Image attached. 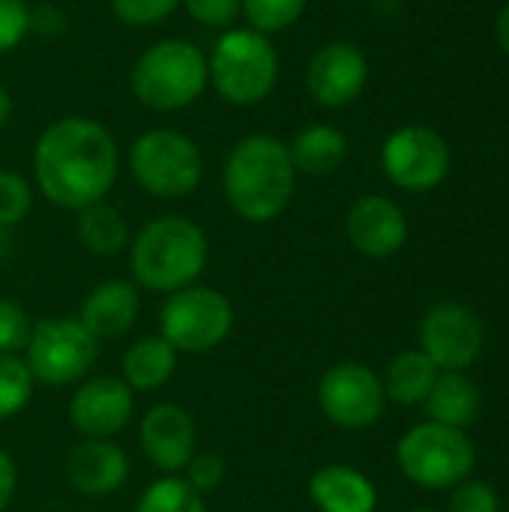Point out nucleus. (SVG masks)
Instances as JSON below:
<instances>
[{
  "label": "nucleus",
  "instance_id": "nucleus-1",
  "mask_svg": "<svg viewBox=\"0 0 509 512\" xmlns=\"http://www.w3.org/2000/svg\"><path fill=\"white\" fill-rule=\"evenodd\" d=\"M120 171L114 135L90 117H60L36 141L33 177L60 210H84L105 201Z\"/></svg>",
  "mask_w": 509,
  "mask_h": 512
},
{
  "label": "nucleus",
  "instance_id": "nucleus-2",
  "mask_svg": "<svg viewBox=\"0 0 509 512\" xmlns=\"http://www.w3.org/2000/svg\"><path fill=\"white\" fill-rule=\"evenodd\" d=\"M222 186L231 210L246 222L279 219L297 186V168L288 144L276 135H246L237 141L222 168Z\"/></svg>",
  "mask_w": 509,
  "mask_h": 512
},
{
  "label": "nucleus",
  "instance_id": "nucleus-3",
  "mask_svg": "<svg viewBox=\"0 0 509 512\" xmlns=\"http://www.w3.org/2000/svg\"><path fill=\"white\" fill-rule=\"evenodd\" d=\"M210 255L207 234L186 216H159L147 222L129 249V267L141 288L174 294L195 285Z\"/></svg>",
  "mask_w": 509,
  "mask_h": 512
},
{
  "label": "nucleus",
  "instance_id": "nucleus-4",
  "mask_svg": "<svg viewBox=\"0 0 509 512\" xmlns=\"http://www.w3.org/2000/svg\"><path fill=\"white\" fill-rule=\"evenodd\" d=\"M207 81L231 105H258L279 81V54L264 33L228 27L207 57Z\"/></svg>",
  "mask_w": 509,
  "mask_h": 512
},
{
  "label": "nucleus",
  "instance_id": "nucleus-5",
  "mask_svg": "<svg viewBox=\"0 0 509 512\" xmlns=\"http://www.w3.org/2000/svg\"><path fill=\"white\" fill-rule=\"evenodd\" d=\"M129 87L153 111H180L207 87V57L189 39H162L132 63Z\"/></svg>",
  "mask_w": 509,
  "mask_h": 512
},
{
  "label": "nucleus",
  "instance_id": "nucleus-6",
  "mask_svg": "<svg viewBox=\"0 0 509 512\" xmlns=\"http://www.w3.org/2000/svg\"><path fill=\"white\" fill-rule=\"evenodd\" d=\"M129 171L153 198H186L204 177V156L177 129H147L129 147Z\"/></svg>",
  "mask_w": 509,
  "mask_h": 512
},
{
  "label": "nucleus",
  "instance_id": "nucleus-7",
  "mask_svg": "<svg viewBox=\"0 0 509 512\" xmlns=\"http://www.w3.org/2000/svg\"><path fill=\"white\" fill-rule=\"evenodd\" d=\"M234 327L231 300L207 285H189L174 294L159 309V336L177 354H207L219 348Z\"/></svg>",
  "mask_w": 509,
  "mask_h": 512
},
{
  "label": "nucleus",
  "instance_id": "nucleus-8",
  "mask_svg": "<svg viewBox=\"0 0 509 512\" xmlns=\"http://www.w3.org/2000/svg\"><path fill=\"white\" fill-rule=\"evenodd\" d=\"M396 462L411 483L423 489H450L468 480L474 468V444L462 429L429 420L402 435Z\"/></svg>",
  "mask_w": 509,
  "mask_h": 512
},
{
  "label": "nucleus",
  "instance_id": "nucleus-9",
  "mask_svg": "<svg viewBox=\"0 0 509 512\" xmlns=\"http://www.w3.org/2000/svg\"><path fill=\"white\" fill-rule=\"evenodd\" d=\"M24 354L33 381L48 387H66L81 381L93 369L99 342L78 318L60 315L33 324Z\"/></svg>",
  "mask_w": 509,
  "mask_h": 512
},
{
  "label": "nucleus",
  "instance_id": "nucleus-10",
  "mask_svg": "<svg viewBox=\"0 0 509 512\" xmlns=\"http://www.w3.org/2000/svg\"><path fill=\"white\" fill-rule=\"evenodd\" d=\"M381 165L399 189L429 192L450 174V144L429 126H402L384 141Z\"/></svg>",
  "mask_w": 509,
  "mask_h": 512
},
{
  "label": "nucleus",
  "instance_id": "nucleus-11",
  "mask_svg": "<svg viewBox=\"0 0 509 512\" xmlns=\"http://www.w3.org/2000/svg\"><path fill=\"white\" fill-rule=\"evenodd\" d=\"M318 405L324 417L342 429H369L381 420L387 393L369 366L339 363L324 372L318 384Z\"/></svg>",
  "mask_w": 509,
  "mask_h": 512
},
{
  "label": "nucleus",
  "instance_id": "nucleus-12",
  "mask_svg": "<svg viewBox=\"0 0 509 512\" xmlns=\"http://www.w3.org/2000/svg\"><path fill=\"white\" fill-rule=\"evenodd\" d=\"M420 351L444 372L468 369L483 351L480 318L459 303L435 306L420 324Z\"/></svg>",
  "mask_w": 509,
  "mask_h": 512
},
{
  "label": "nucleus",
  "instance_id": "nucleus-13",
  "mask_svg": "<svg viewBox=\"0 0 509 512\" xmlns=\"http://www.w3.org/2000/svg\"><path fill=\"white\" fill-rule=\"evenodd\" d=\"M135 414V393L123 378L99 375L84 381L69 399V423L84 438H114Z\"/></svg>",
  "mask_w": 509,
  "mask_h": 512
},
{
  "label": "nucleus",
  "instance_id": "nucleus-14",
  "mask_svg": "<svg viewBox=\"0 0 509 512\" xmlns=\"http://www.w3.org/2000/svg\"><path fill=\"white\" fill-rule=\"evenodd\" d=\"M138 444L153 468H159L162 474H180L195 456L198 429L186 408L162 402L141 417Z\"/></svg>",
  "mask_w": 509,
  "mask_h": 512
},
{
  "label": "nucleus",
  "instance_id": "nucleus-15",
  "mask_svg": "<svg viewBox=\"0 0 509 512\" xmlns=\"http://www.w3.org/2000/svg\"><path fill=\"white\" fill-rule=\"evenodd\" d=\"M369 78L366 54L351 42H330L309 60L306 87L309 96L324 108H345L354 102Z\"/></svg>",
  "mask_w": 509,
  "mask_h": 512
},
{
  "label": "nucleus",
  "instance_id": "nucleus-16",
  "mask_svg": "<svg viewBox=\"0 0 509 512\" xmlns=\"http://www.w3.org/2000/svg\"><path fill=\"white\" fill-rule=\"evenodd\" d=\"M351 246L366 258H393L408 240V219L387 195H366L354 201L345 222Z\"/></svg>",
  "mask_w": 509,
  "mask_h": 512
},
{
  "label": "nucleus",
  "instance_id": "nucleus-17",
  "mask_svg": "<svg viewBox=\"0 0 509 512\" xmlns=\"http://www.w3.org/2000/svg\"><path fill=\"white\" fill-rule=\"evenodd\" d=\"M129 477V456L108 438H84L66 456V480L84 498H108Z\"/></svg>",
  "mask_w": 509,
  "mask_h": 512
},
{
  "label": "nucleus",
  "instance_id": "nucleus-18",
  "mask_svg": "<svg viewBox=\"0 0 509 512\" xmlns=\"http://www.w3.org/2000/svg\"><path fill=\"white\" fill-rule=\"evenodd\" d=\"M138 312H141L138 288L126 279H108L99 282L84 297L78 321L96 336V342H102L129 333L138 321Z\"/></svg>",
  "mask_w": 509,
  "mask_h": 512
},
{
  "label": "nucleus",
  "instance_id": "nucleus-19",
  "mask_svg": "<svg viewBox=\"0 0 509 512\" xmlns=\"http://www.w3.org/2000/svg\"><path fill=\"white\" fill-rule=\"evenodd\" d=\"M309 498L321 512H375L378 492L372 480L348 465H324L309 480Z\"/></svg>",
  "mask_w": 509,
  "mask_h": 512
},
{
  "label": "nucleus",
  "instance_id": "nucleus-20",
  "mask_svg": "<svg viewBox=\"0 0 509 512\" xmlns=\"http://www.w3.org/2000/svg\"><path fill=\"white\" fill-rule=\"evenodd\" d=\"M288 153L297 171L309 177H324V174H333L345 162L348 138L330 123H312L294 135V141L288 144Z\"/></svg>",
  "mask_w": 509,
  "mask_h": 512
},
{
  "label": "nucleus",
  "instance_id": "nucleus-21",
  "mask_svg": "<svg viewBox=\"0 0 509 512\" xmlns=\"http://www.w3.org/2000/svg\"><path fill=\"white\" fill-rule=\"evenodd\" d=\"M123 381L126 387L135 393H147V390H159L162 384L171 381L174 369H177V351L162 339V336H144L135 345L126 348L123 354Z\"/></svg>",
  "mask_w": 509,
  "mask_h": 512
},
{
  "label": "nucleus",
  "instance_id": "nucleus-22",
  "mask_svg": "<svg viewBox=\"0 0 509 512\" xmlns=\"http://www.w3.org/2000/svg\"><path fill=\"white\" fill-rule=\"evenodd\" d=\"M426 408H429L432 423L465 429L480 414V390L462 372H447V375H438L432 393L426 396Z\"/></svg>",
  "mask_w": 509,
  "mask_h": 512
},
{
  "label": "nucleus",
  "instance_id": "nucleus-23",
  "mask_svg": "<svg viewBox=\"0 0 509 512\" xmlns=\"http://www.w3.org/2000/svg\"><path fill=\"white\" fill-rule=\"evenodd\" d=\"M75 231H78L81 246L90 255H99V258H114L129 243V225H126L123 213L117 207L105 204V201L78 210Z\"/></svg>",
  "mask_w": 509,
  "mask_h": 512
},
{
  "label": "nucleus",
  "instance_id": "nucleus-24",
  "mask_svg": "<svg viewBox=\"0 0 509 512\" xmlns=\"http://www.w3.org/2000/svg\"><path fill=\"white\" fill-rule=\"evenodd\" d=\"M438 375L441 369L423 351H405L387 366V375L381 384H384L387 399L399 405H420L432 393Z\"/></svg>",
  "mask_w": 509,
  "mask_h": 512
},
{
  "label": "nucleus",
  "instance_id": "nucleus-25",
  "mask_svg": "<svg viewBox=\"0 0 509 512\" xmlns=\"http://www.w3.org/2000/svg\"><path fill=\"white\" fill-rule=\"evenodd\" d=\"M135 512H207V507L204 495L195 492L183 477L165 474L141 492Z\"/></svg>",
  "mask_w": 509,
  "mask_h": 512
},
{
  "label": "nucleus",
  "instance_id": "nucleus-26",
  "mask_svg": "<svg viewBox=\"0 0 509 512\" xmlns=\"http://www.w3.org/2000/svg\"><path fill=\"white\" fill-rule=\"evenodd\" d=\"M33 396V375L15 354H0V420L15 417Z\"/></svg>",
  "mask_w": 509,
  "mask_h": 512
},
{
  "label": "nucleus",
  "instance_id": "nucleus-27",
  "mask_svg": "<svg viewBox=\"0 0 509 512\" xmlns=\"http://www.w3.org/2000/svg\"><path fill=\"white\" fill-rule=\"evenodd\" d=\"M309 0H243V15L252 30L270 36L285 27H291L303 12Z\"/></svg>",
  "mask_w": 509,
  "mask_h": 512
},
{
  "label": "nucleus",
  "instance_id": "nucleus-28",
  "mask_svg": "<svg viewBox=\"0 0 509 512\" xmlns=\"http://www.w3.org/2000/svg\"><path fill=\"white\" fill-rule=\"evenodd\" d=\"M33 207V189L18 171H0V228L18 225Z\"/></svg>",
  "mask_w": 509,
  "mask_h": 512
},
{
  "label": "nucleus",
  "instance_id": "nucleus-29",
  "mask_svg": "<svg viewBox=\"0 0 509 512\" xmlns=\"http://www.w3.org/2000/svg\"><path fill=\"white\" fill-rule=\"evenodd\" d=\"M33 321L27 309L15 300L0 297V354H21L30 342Z\"/></svg>",
  "mask_w": 509,
  "mask_h": 512
},
{
  "label": "nucleus",
  "instance_id": "nucleus-30",
  "mask_svg": "<svg viewBox=\"0 0 509 512\" xmlns=\"http://www.w3.org/2000/svg\"><path fill=\"white\" fill-rule=\"evenodd\" d=\"M177 6L180 0H111L114 15L129 27H153L165 21Z\"/></svg>",
  "mask_w": 509,
  "mask_h": 512
},
{
  "label": "nucleus",
  "instance_id": "nucleus-31",
  "mask_svg": "<svg viewBox=\"0 0 509 512\" xmlns=\"http://www.w3.org/2000/svg\"><path fill=\"white\" fill-rule=\"evenodd\" d=\"M33 18L24 0H0V54H9L27 36Z\"/></svg>",
  "mask_w": 509,
  "mask_h": 512
},
{
  "label": "nucleus",
  "instance_id": "nucleus-32",
  "mask_svg": "<svg viewBox=\"0 0 509 512\" xmlns=\"http://www.w3.org/2000/svg\"><path fill=\"white\" fill-rule=\"evenodd\" d=\"M180 3L198 24L219 27V30H228L243 12V0H180Z\"/></svg>",
  "mask_w": 509,
  "mask_h": 512
},
{
  "label": "nucleus",
  "instance_id": "nucleus-33",
  "mask_svg": "<svg viewBox=\"0 0 509 512\" xmlns=\"http://www.w3.org/2000/svg\"><path fill=\"white\" fill-rule=\"evenodd\" d=\"M450 512H501V501L489 483L462 480L450 498Z\"/></svg>",
  "mask_w": 509,
  "mask_h": 512
},
{
  "label": "nucleus",
  "instance_id": "nucleus-34",
  "mask_svg": "<svg viewBox=\"0 0 509 512\" xmlns=\"http://www.w3.org/2000/svg\"><path fill=\"white\" fill-rule=\"evenodd\" d=\"M195 492L207 495L216 492L225 480V462L213 453H195L192 462L186 465V477H183Z\"/></svg>",
  "mask_w": 509,
  "mask_h": 512
},
{
  "label": "nucleus",
  "instance_id": "nucleus-35",
  "mask_svg": "<svg viewBox=\"0 0 509 512\" xmlns=\"http://www.w3.org/2000/svg\"><path fill=\"white\" fill-rule=\"evenodd\" d=\"M15 489H18V468H15V459L0 447V512L9 507Z\"/></svg>",
  "mask_w": 509,
  "mask_h": 512
},
{
  "label": "nucleus",
  "instance_id": "nucleus-36",
  "mask_svg": "<svg viewBox=\"0 0 509 512\" xmlns=\"http://www.w3.org/2000/svg\"><path fill=\"white\" fill-rule=\"evenodd\" d=\"M495 36H498V45L504 48V54H509V0L495 21Z\"/></svg>",
  "mask_w": 509,
  "mask_h": 512
},
{
  "label": "nucleus",
  "instance_id": "nucleus-37",
  "mask_svg": "<svg viewBox=\"0 0 509 512\" xmlns=\"http://www.w3.org/2000/svg\"><path fill=\"white\" fill-rule=\"evenodd\" d=\"M9 117H12V99H9V93L0 87V126H6Z\"/></svg>",
  "mask_w": 509,
  "mask_h": 512
},
{
  "label": "nucleus",
  "instance_id": "nucleus-38",
  "mask_svg": "<svg viewBox=\"0 0 509 512\" xmlns=\"http://www.w3.org/2000/svg\"><path fill=\"white\" fill-rule=\"evenodd\" d=\"M411 512H438V510H411Z\"/></svg>",
  "mask_w": 509,
  "mask_h": 512
},
{
  "label": "nucleus",
  "instance_id": "nucleus-39",
  "mask_svg": "<svg viewBox=\"0 0 509 512\" xmlns=\"http://www.w3.org/2000/svg\"><path fill=\"white\" fill-rule=\"evenodd\" d=\"M354 3H357V0H354Z\"/></svg>",
  "mask_w": 509,
  "mask_h": 512
}]
</instances>
